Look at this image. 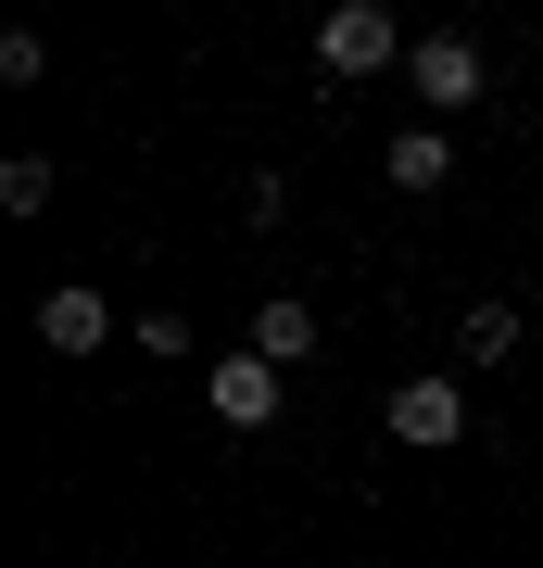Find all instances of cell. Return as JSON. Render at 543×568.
Returning a JSON list of instances; mask_svg holds the SVG:
<instances>
[{"instance_id":"7a4b0ae2","label":"cell","mask_w":543,"mask_h":568,"mask_svg":"<svg viewBox=\"0 0 543 568\" xmlns=\"http://www.w3.org/2000/svg\"><path fill=\"white\" fill-rule=\"evenodd\" d=\"M392 443H418V455H443V443H467V379H404L392 392Z\"/></svg>"},{"instance_id":"6da1fadb","label":"cell","mask_w":543,"mask_h":568,"mask_svg":"<svg viewBox=\"0 0 543 568\" xmlns=\"http://www.w3.org/2000/svg\"><path fill=\"white\" fill-rule=\"evenodd\" d=\"M404 51H418V39H404L380 0H329V26H316V63H329V77H392Z\"/></svg>"},{"instance_id":"5b68a950","label":"cell","mask_w":543,"mask_h":568,"mask_svg":"<svg viewBox=\"0 0 543 568\" xmlns=\"http://www.w3.org/2000/svg\"><path fill=\"white\" fill-rule=\"evenodd\" d=\"M39 342H51V354H101V342H114V304L63 278V291H39Z\"/></svg>"},{"instance_id":"277c9868","label":"cell","mask_w":543,"mask_h":568,"mask_svg":"<svg viewBox=\"0 0 543 568\" xmlns=\"http://www.w3.org/2000/svg\"><path fill=\"white\" fill-rule=\"evenodd\" d=\"M202 405H215L228 429H279V366H265V354H215Z\"/></svg>"},{"instance_id":"9c48e42d","label":"cell","mask_w":543,"mask_h":568,"mask_svg":"<svg viewBox=\"0 0 543 568\" xmlns=\"http://www.w3.org/2000/svg\"><path fill=\"white\" fill-rule=\"evenodd\" d=\"M127 342H140V354H164V366H178V354H190V304H140V316H127Z\"/></svg>"},{"instance_id":"3957f363","label":"cell","mask_w":543,"mask_h":568,"mask_svg":"<svg viewBox=\"0 0 543 568\" xmlns=\"http://www.w3.org/2000/svg\"><path fill=\"white\" fill-rule=\"evenodd\" d=\"M404 89H418L430 114H467L481 102V39H418L404 51Z\"/></svg>"},{"instance_id":"8fae6325","label":"cell","mask_w":543,"mask_h":568,"mask_svg":"<svg viewBox=\"0 0 543 568\" xmlns=\"http://www.w3.org/2000/svg\"><path fill=\"white\" fill-rule=\"evenodd\" d=\"M39 77H51V51H39V39L13 26V39H0V89H39Z\"/></svg>"},{"instance_id":"8992f818","label":"cell","mask_w":543,"mask_h":568,"mask_svg":"<svg viewBox=\"0 0 543 568\" xmlns=\"http://www.w3.org/2000/svg\"><path fill=\"white\" fill-rule=\"evenodd\" d=\"M380 178H392V190H443V178H455V140H443V126H392Z\"/></svg>"},{"instance_id":"30bf717a","label":"cell","mask_w":543,"mask_h":568,"mask_svg":"<svg viewBox=\"0 0 543 568\" xmlns=\"http://www.w3.org/2000/svg\"><path fill=\"white\" fill-rule=\"evenodd\" d=\"M0 215H51V164H39V152L0 164Z\"/></svg>"},{"instance_id":"52a82bcc","label":"cell","mask_w":543,"mask_h":568,"mask_svg":"<svg viewBox=\"0 0 543 568\" xmlns=\"http://www.w3.org/2000/svg\"><path fill=\"white\" fill-rule=\"evenodd\" d=\"M241 354L303 366V354H316V304H291V291H279V304H253V342H241Z\"/></svg>"},{"instance_id":"ba28073f","label":"cell","mask_w":543,"mask_h":568,"mask_svg":"<svg viewBox=\"0 0 543 568\" xmlns=\"http://www.w3.org/2000/svg\"><path fill=\"white\" fill-rule=\"evenodd\" d=\"M519 342H531V328H519V304H467V328H455V354H467V366H505Z\"/></svg>"}]
</instances>
